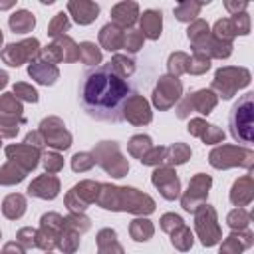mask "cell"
Wrapping results in <instances>:
<instances>
[{
  "instance_id": "8fae6325",
  "label": "cell",
  "mask_w": 254,
  "mask_h": 254,
  "mask_svg": "<svg viewBox=\"0 0 254 254\" xmlns=\"http://www.w3.org/2000/svg\"><path fill=\"white\" fill-rule=\"evenodd\" d=\"M212 179L208 175L198 173L190 183H189V192L183 196V208L187 212H196V208L202 204L204 196L208 194V187H210Z\"/></svg>"
},
{
  "instance_id": "d6a6232c",
  "label": "cell",
  "mask_w": 254,
  "mask_h": 254,
  "mask_svg": "<svg viewBox=\"0 0 254 254\" xmlns=\"http://www.w3.org/2000/svg\"><path fill=\"white\" fill-rule=\"evenodd\" d=\"M26 177V169H20L14 163H8L0 169V185H14Z\"/></svg>"
},
{
  "instance_id": "277c9868",
  "label": "cell",
  "mask_w": 254,
  "mask_h": 254,
  "mask_svg": "<svg viewBox=\"0 0 254 254\" xmlns=\"http://www.w3.org/2000/svg\"><path fill=\"white\" fill-rule=\"evenodd\" d=\"M250 83V71L244 67H222L216 71L212 87L218 89L222 99H230L236 89Z\"/></svg>"
},
{
  "instance_id": "603a6c76",
  "label": "cell",
  "mask_w": 254,
  "mask_h": 254,
  "mask_svg": "<svg viewBox=\"0 0 254 254\" xmlns=\"http://www.w3.org/2000/svg\"><path fill=\"white\" fill-rule=\"evenodd\" d=\"M8 26H10V30H12L14 34H28V32H32V28L36 26V18H34V14L28 12V10H16V12L10 16Z\"/></svg>"
},
{
  "instance_id": "f5cc1de1",
  "label": "cell",
  "mask_w": 254,
  "mask_h": 254,
  "mask_svg": "<svg viewBox=\"0 0 254 254\" xmlns=\"http://www.w3.org/2000/svg\"><path fill=\"white\" fill-rule=\"evenodd\" d=\"M18 240L24 244V246H38V230L34 228H22L18 232Z\"/></svg>"
},
{
  "instance_id": "c3c4849f",
  "label": "cell",
  "mask_w": 254,
  "mask_h": 254,
  "mask_svg": "<svg viewBox=\"0 0 254 254\" xmlns=\"http://www.w3.org/2000/svg\"><path fill=\"white\" fill-rule=\"evenodd\" d=\"M181 226H183V218H181L179 214H173V212L163 214V218H161V228H163L165 232H175V230L181 228Z\"/></svg>"
},
{
  "instance_id": "11a10c76",
  "label": "cell",
  "mask_w": 254,
  "mask_h": 254,
  "mask_svg": "<svg viewBox=\"0 0 254 254\" xmlns=\"http://www.w3.org/2000/svg\"><path fill=\"white\" fill-rule=\"evenodd\" d=\"M206 121H202V119H190V123H189V133L190 135H196V137H200L202 133H204V129H206Z\"/></svg>"
},
{
  "instance_id": "7a4b0ae2",
  "label": "cell",
  "mask_w": 254,
  "mask_h": 254,
  "mask_svg": "<svg viewBox=\"0 0 254 254\" xmlns=\"http://www.w3.org/2000/svg\"><path fill=\"white\" fill-rule=\"evenodd\" d=\"M97 202L107 210H129V212H153L155 202L147 194H141L131 187H109L101 185Z\"/></svg>"
},
{
  "instance_id": "6f0895ef",
  "label": "cell",
  "mask_w": 254,
  "mask_h": 254,
  "mask_svg": "<svg viewBox=\"0 0 254 254\" xmlns=\"http://www.w3.org/2000/svg\"><path fill=\"white\" fill-rule=\"evenodd\" d=\"M2 254H24V248L20 244H16V242H8L4 246V252Z\"/></svg>"
},
{
  "instance_id": "ee69618b",
  "label": "cell",
  "mask_w": 254,
  "mask_h": 254,
  "mask_svg": "<svg viewBox=\"0 0 254 254\" xmlns=\"http://www.w3.org/2000/svg\"><path fill=\"white\" fill-rule=\"evenodd\" d=\"M95 165V155H91V153H75L73 155V159H71V169L77 173H83V171H87V169H91Z\"/></svg>"
},
{
  "instance_id": "f35d334b",
  "label": "cell",
  "mask_w": 254,
  "mask_h": 254,
  "mask_svg": "<svg viewBox=\"0 0 254 254\" xmlns=\"http://www.w3.org/2000/svg\"><path fill=\"white\" fill-rule=\"evenodd\" d=\"M171 244L175 246V248H179V250H189L190 246H192V234H190V230L183 224L181 228H177L175 232H171Z\"/></svg>"
},
{
  "instance_id": "3957f363",
  "label": "cell",
  "mask_w": 254,
  "mask_h": 254,
  "mask_svg": "<svg viewBox=\"0 0 254 254\" xmlns=\"http://www.w3.org/2000/svg\"><path fill=\"white\" fill-rule=\"evenodd\" d=\"M230 135L240 145L252 143V125H254V93H244L230 109L228 117Z\"/></svg>"
},
{
  "instance_id": "6da1fadb",
  "label": "cell",
  "mask_w": 254,
  "mask_h": 254,
  "mask_svg": "<svg viewBox=\"0 0 254 254\" xmlns=\"http://www.w3.org/2000/svg\"><path fill=\"white\" fill-rule=\"evenodd\" d=\"M133 95V83L121 77L111 64L87 67L79 81V103L97 121L121 123L125 105Z\"/></svg>"
},
{
  "instance_id": "f907efd6",
  "label": "cell",
  "mask_w": 254,
  "mask_h": 254,
  "mask_svg": "<svg viewBox=\"0 0 254 254\" xmlns=\"http://www.w3.org/2000/svg\"><path fill=\"white\" fill-rule=\"evenodd\" d=\"M230 20H232V24H234V28H236V34L246 36V34L250 32V18H248V14H246V12L236 14V16H232Z\"/></svg>"
},
{
  "instance_id": "9c48e42d",
  "label": "cell",
  "mask_w": 254,
  "mask_h": 254,
  "mask_svg": "<svg viewBox=\"0 0 254 254\" xmlns=\"http://www.w3.org/2000/svg\"><path fill=\"white\" fill-rule=\"evenodd\" d=\"M16 117L24 119L22 117V105L18 103L16 95L12 93H6L2 99H0V131L6 129V137H12L18 133V123H16Z\"/></svg>"
},
{
  "instance_id": "9f6ffc18",
  "label": "cell",
  "mask_w": 254,
  "mask_h": 254,
  "mask_svg": "<svg viewBox=\"0 0 254 254\" xmlns=\"http://www.w3.org/2000/svg\"><path fill=\"white\" fill-rule=\"evenodd\" d=\"M26 145H34V147H42V145H44V137L40 135V131H34V133H28V137H26Z\"/></svg>"
},
{
  "instance_id": "52a82bcc",
  "label": "cell",
  "mask_w": 254,
  "mask_h": 254,
  "mask_svg": "<svg viewBox=\"0 0 254 254\" xmlns=\"http://www.w3.org/2000/svg\"><path fill=\"white\" fill-rule=\"evenodd\" d=\"M36 56H40V42L36 38H28V40H22L18 44H8L2 50V60L10 67H18L26 60H32Z\"/></svg>"
},
{
  "instance_id": "5bb4252c",
  "label": "cell",
  "mask_w": 254,
  "mask_h": 254,
  "mask_svg": "<svg viewBox=\"0 0 254 254\" xmlns=\"http://www.w3.org/2000/svg\"><path fill=\"white\" fill-rule=\"evenodd\" d=\"M58 192H60V181L54 175H42L28 185V194L36 198L52 200L58 196Z\"/></svg>"
},
{
  "instance_id": "7bdbcfd3",
  "label": "cell",
  "mask_w": 254,
  "mask_h": 254,
  "mask_svg": "<svg viewBox=\"0 0 254 254\" xmlns=\"http://www.w3.org/2000/svg\"><path fill=\"white\" fill-rule=\"evenodd\" d=\"M143 34L139 32V30H129L127 34H125V38H123V48L127 50V52H131V54H135V52H139L141 48H143Z\"/></svg>"
},
{
  "instance_id": "d6986e66",
  "label": "cell",
  "mask_w": 254,
  "mask_h": 254,
  "mask_svg": "<svg viewBox=\"0 0 254 254\" xmlns=\"http://www.w3.org/2000/svg\"><path fill=\"white\" fill-rule=\"evenodd\" d=\"M141 16V34L143 38L149 40H157L161 36V28H163V14L161 10H145Z\"/></svg>"
},
{
  "instance_id": "94428289",
  "label": "cell",
  "mask_w": 254,
  "mask_h": 254,
  "mask_svg": "<svg viewBox=\"0 0 254 254\" xmlns=\"http://www.w3.org/2000/svg\"><path fill=\"white\" fill-rule=\"evenodd\" d=\"M0 44H2V30H0Z\"/></svg>"
},
{
  "instance_id": "d590c367",
  "label": "cell",
  "mask_w": 254,
  "mask_h": 254,
  "mask_svg": "<svg viewBox=\"0 0 254 254\" xmlns=\"http://www.w3.org/2000/svg\"><path fill=\"white\" fill-rule=\"evenodd\" d=\"M234 36H238V34H236V28H234L230 18H222L214 24V36L212 38H216L220 42H230Z\"/></svg>"
},
{
  "instance_id": "681fc988",
  "label": "cell",
  "mask_w": 254,
  "mask_h": 254,
  "mask_svg": "<svg viewBox=\"0 0 254 254\" xmlns=\"http://www.w3.org/2000/svg\"><path fill=\"white\" fill-rule=\"evenodd\" d=\"M163 159H165V147H151L147 151V155L141 159V163L143 165H159V163H163Z\"/></svg>"
},
{
  "instance_id": "1f68e13d",
  "label": "cell",
  "mask_w": 254,
  "mask_h": 254,
  "mask_svg": "<svg viewBox=\"0 0 254 254\" xmlns=\"http://www.w3.org/2000/svg\"><path fill=\"white\" fill-rule=\"evenodd\" d=\"M109 64H111V67H113L121 77H125V79H129V77L133 75V71H135V62H133L131 58H127V56H121V54H115Z\"/></svg>"
},
{
  "instance_id": "cb8c5ba5",
  "label": "cell",
  "mask_w": 254,
  "mask_h": 254,
  "mask_svg": "<svg viewBox=\"0 0 254 254\" xmlns=\"http://www.w3.org/2000/svg\"><path fill=\"white\" fill-rule=\"evenodd\" d=\"M187 38H189V42L192 44L194 52H198V50L206 44V40L210 38V28H208V24H206L204 20H194V22L189 26V30H187Z\"/></svg>"
},
{
  "instance_id": "4fadbf2b",
  "label": "cell",
  "mask_w": 254,
  "mask_h": 254,
  "mask_svg": "<svg viewBox=\"0 0 254 254\" xmlns=\"http://www.w3.org/2000/svg\"><path fill=\"white\" fill-rule=\"evenodd\" d=\"M151 181H153V185L159 189V192L163 194V198H167V200H175V198L179 196L181 183H179V179H177V173L171 171L169 167L155 169Z\"/></svg>"
},
{
  "instance_id": "30bf717a",
  "label": "cell",
  "mask_w": 254,
  "mask_h": 254,
  "mask_svg": "<svg viewBox=\"0 0 254 254\" xmlns=\"http://www.w3.org/2000/svg\"><path fill=\"white\" fill-rule=\"evenodd\" d=\"M181 95V81L173 75H163L159 77V83L153 91V103L159 109H167L171 107Z\"/></svg>"
},
{
  "instance_id": "4dcf8cb0",
  "label": "cell",
  "mask_w": 254,
  "mask_h": 254,
  "mask_svg": "<svg viewBox=\"0 0 254 254\" xmlns=\"http://www.w3.org/2000/svg\"><path fill=\"white\" fill-rule=\"evenodd\" d=\"M189 56L185 54V52H175V54H171L169 56V62H167V65H169V73L173 75V77H179L181 73H185L187 69H189Z\"/></svg>"
},
{
  "instance_id": "8992f818",
  "label": "cell",
  "mask_w": 254,
  "mask_h": 254,
  "mask_svg": "<svg viewBox=\"0 0 254 254\" xmlns=\"http://www.w3.org/2000/svg\"><path fill=\"white\" fill-rule=\"evenodd\" d=\"M196 230H198L200 242L204 246H214L220 240L216 212L210 204H200V208H196Z\"/></svg>"
},
{
  "instance_id": "83f0119b",
  "label": "cell",
  "mask_w": 254,
  "mask_h": 254,
  "mask_svg": "<svg viewBox=\"0 0 254 254\" xmlns=\"http://www.w3.org/2000/svg\"><path fill=\"white\" fill-rule=\"evenodd\" d=\"M189 157H190V149L187 145H183V143H175V145L165 149L163 163H167V165H183V163L189 161Z\"/></svg>"
},
{
  "instance_id": "484cf974",
  "label": "cell",
  "mask_w": 254,
  "mask_h": 254,
  "mask_svg": "<svg viewBox=\"0 0 254 254\" xmlns=\"http://www.w3.org/2000/svg\"><path fill=\"white\" fill-rule=\"evenodd\" d=\"M2 212H4V216L12 218V220L20 218L26 212V198L22 194H8L2 204Z\"/></svg>"
},
{
  "instance_id": "74e56055",
  "label": "cell",
  "mask_w": 254,
  "mask_h": 254,
  "mask_svg": "<svg viewBox=\"0 0 254 254\" xmlns=\"http://www.w3.org/2000/svg\"><path fill=\"white\" fill-rule=\"evenodd\" d=\"M151 147H153L151 145V137H147V135H135L129 141V153L133 157H139V159H143Z\"/></svg>"
},
{
  "instance_id": "680465c9",
  "label": "cell",
  "mask_w": 254,
  "mask_h": 254,
  "mask_svg": "<svg viewBox=\"0 0 254 254\" xmlns=\"http://www.w3.org/2000/svg\"><path fill=\"white\" fill-rule=\"evenodd\" d=\"M6 83H8V73L0 69V89H2V87H4Z\"/></svg>"
},
{
  "instance_id": "f6af8a7d",
  "label": "cell",
  "mask_w": 254,
  "mask_h": 254,
  "mask_svg": "<svg viewBox=\"0 0 254 254\" xmlns=\"http://www.w3.org/2000/svg\"><path fill=\"white\" fill-rule=\"evenodd\" d=\"M40 56L44 58L42 62H46V64H58V62H62V52H60V48H58V44L54 42V44H48V46H44V48H40Z\"/></svg>"
},
{
  "instance_id": "ba28073f",
  "label": "cell",
  "mask_w": 254,
  "mask_h": 254,
  "mask_svg": "<svg viewBox=\"0 0 254 254\" xmlns=\"http://www.w3.org/2000/svg\"><path fill=\"white\" fill-rule=\"evenodd\" d=\"M65 125L58 117H48L40 123V135L44 137V143H48L54 149H69L71 145V135L64 129Z\"/></svg>"
},
{
  "instance_id": "8d00e7d4",
  "label": "cell",
  "mask_w": 254,
  "mask_h": 254,
  "mask_svg": "<svg viewBox=\"0 0 254 254\" xmlns=\"http://www.w3.org/2000/svg\"><path fill=\"white\" fill-rule=\"evenodd\" d=\"M79 234L77 232H73L71 228H67V226H64V230L60 232V240H58V246L64 250V252H67V254H71V252H75V248H77V244H79V238H77Z\"/></svg>"
},
{
  "instance_id": "ab89813d",
  "label": "cell",
  "mask_w": 254,
  "mask_h": 254,
  "mask_svg": "<svg viewBox=\"0 0 254 254\" xmlns=\"http://www.w3.org/2000/svg\"><path fill=\"white\" fill-rule=\"evenodd\" d=\"M208 67H210V58H208L206 54H202V52H194L192 60H189V69H187V71L200 75V73H204Z\"/></svg>"
},
{
  "instance_id": "9a60e30c",
  "label": "cell",
  "mask_w": 254,
  "mask_h": 254,
  "mask_svg": "<svg viewBox=\"0 0 254 254\" xmlns=\"http://www.w3.org/2000/svg\"><path fill=\"white\" fill-rule=\"evenodd\" d=\"M67 12L73 16L75 24L87 26L97 18L99 4L97 2H89V0H69L67 2Z\"/></svg>"
},
{
  "instance_id": "ac0fdd59",
  "label": "cell",
  "mask_w": 254,
  "mask_h": 254,
  "mask_svg": "<svg viewBox=\"0 0 254 254\" xmlns=\"http://www.w3.org/2000/svg\"><path fill=\"white\" fill-rule=\"evenodd\" d=\"M123 119H129L133 123H149L151 121V111H149V105L147 101L141 97V95H133L127 105H125V111H123Z\"/></svg>"
},
{
  "instance_id": "7c38bea8",
  "label": "cell",
  "mask_w": 254,
  "mask_h": 254,
  "mask_svg": "<svg viewBox=\"0 0 254 254\" xmlns=\"http://www.w3.org/2000/svg\"><path fill=\"white\" fill-rule=\"evenodd\" d=\"M214 105H216V95H214L210 89H200V91L192 93L190 97H187V99L179 105L177 115H179V117H187L189 107H190V109H196V111L202 113V115H208Z\"/></svg>"
},
{
  "instance_id": "e0dca14e",
  "label": "cell",
  "mask_w": 254,
  "mask_h": 254,
  "mask_svg": "<svg viewBox=\"0 0 254 254\" xmlns=\"http://www.w3.org/2000/svg\"><path fill=\"white\" fill-rule=\"evenodd\" d=\"M6 155H8L12 161H16V165L24 163V169H26V171H32V169L38 165V159H40L36 147L26 145V143H24V145H8V147H6Z\"/></svg>"
},
{
  "instance_id": "7402d4cb",
  "label": "cell",
  "mask_w": 254,
  "mask_h": 254,
  "mask_svg": "<svg viewBox=\"0 0 254 254\" xmlns=\"http://www.w3.org/2000/svg\"><path fill=\"white\" fill-rule=\"evenodd\" d=\"M230 200L232 204L236 206H244L252 200V179L246 175L242 179H238L234 185H232V190H230Z\"/></svg>"
},
{
  "instance_id": "836d02e7",
  "label": "cell",
  "mask_w": 254,
  "mask_h": 254,
  "mask_svg": "<svg viewBox=\"0 0 254 254\" xmlns=\"http://www.w3.org/2000/svg\"><path fill=\"white\" fill-rule=\"evenodd\" d=\"M79 60L93 67L95 64L101 62V52L93 42H81L79 44Z\"/></svg>"
},
{
  "instance_id": "d4e9b609",
  "label": "cell",
  "mask_w": 254,
  "mask_h": 254,
  "mask_svg": "<svg viewBox=\"0 0 254 254\" xmlns=\"http://www.w3.org/2000/svg\"><path fill=\"white\" fill-rule=\"evenodd\" d=\"M208 4L206 2H194V0H185V2H179L175 8H173V14L179 22H192L198 14H200V8Z\"/></svg>"
},
{
  "instance_id": "bcb514c9",
  "label": "cell",
  "mask_w": 254,
  "mask_h": 254,
  "mask_svg": "<svg viewBox=\"0 0 254 254\" xmlns=\"http://www.w3.org/2000/svg\"><path fill=\"white\" fill-rule=\"evenodd\" d=\"M42 163H44V167H46V171H48V173H58V171L64 167V159H62L58 153H54V151L44 153Z\"/></svg>"
},
{
  "instance_id": "db71d44e",
  "label": "cell",
  "mask_w": 254,
  "mask_h": 254,
  "mask_svg": "<svg viewBox=\"0 0 254 254\" xmlns=\"http://www.w3.org/2000/svg\"><path fill=\"white\" fill-rule=\"evenodd\" d=\"M224 8H226V10H228L232 16H236V14L246 12L248 2H234V0H226V2H224Z\"/></svg>"
},
{
  "instance_id": "f1b7e54d",
  "label": "cell",
  "mask_w": 254,
  "mask_h": 254,
  "mask_svg": "<svg viewBox=\"0 0 254 254\" xmlns=\"http://www.w3.org/2000/svg\"><path fill=\"white\" fill-rule=\"evenodd\" d=\"M69 26H71V22H69L67 14L65 12H58L52 18V22L48 24V36H52L54 40H58L60 36H65V32L69 30Z\"/></svg>"
},
{
  "instance_id": "e575fe53",
  "label": "cell",
  "mask_w": 254,
  "mask_h": 254,
  "mask_svg": "<svg viewBox=\"0 0 254 254\" xmlns=\"http://www.w3.org/2000/svg\"><path fill=\"white\" fill-rule=\"evenodd\" d=\"M151 234H153V224L147 218H137V220L131 222V236H133V240L145 242V240L151 238Z\"/></svg>"
},
{
  "instance_id": "2e32d148",
  "label": "cell",
  "mask_w": 254,
  "mask_h": 254,
  "mask_svg": "<svg viewBox=\"0 0 254 254\" xmlns=\"http://www.w3.org/2000/svg\"><path fill=\"white\" fill-rule=\"evenodd\" d=\"M139 16V4L137 2H119L111 8V24H115L117 28H131L137 22Z\"/></svg>"
},
{
  "instance_id": "5b68a950",
  "label": "cell",
  "mask_w": 254,
  "mask_h": 254,
  "mask_svg": "<svg viewBox=\"0 0 254 254\" xmlns=\"http://www.w3.org/2000/svg\"><path fill=\"white\" fill-rule=\"evenodd\" d=\"M252 151L248 147H230V145H222V147H216L208 161L212 167L216 169H228V167H234V165H242L246 169L252 167Z\"/></svg>"
},
{
  "instance_id": "ffe728a7",
  "label": "cell",
  "mask_w": 254,
  "mask_h": 254,
  "mask_svg": "<svg viewBox=\"0 0 254 254\" xmlns=\"http://www.w3.org/2000/svg\"><path fill=\"white\" fill-rule=\"evenodd\" d=\"M28 73H30V77H32L34 81H38V83H42V85H52V83H56V79H58V75H60L56 65L46 64V62H42V60H34V62L30 64V67H28Z\"/></svg>"
},
{
  "instance_id": "816d5d0a",
  "label": "cell",
  "mask_w": 254,
  "mask_h": 254,
  "mask_svg": "<svg viewBox=\"0 0 254 254\" xmlns=\"http://www.w3.org/2000/svg\"><path fill=\"white\" fill-rule=\"evenodd\" d=\"M200 137H202L204 143L212 145V143H220V141L224 139V133H222L216 125H206V129H204V133H202Z\"/></svg>"
},
{
  "instance_id": "4316f807",
  "label": "cell",
  "mask_w": 254,
  "mask_h": 254,
  "mask_svg": "<svg viewBox=\"0 0 254 254\" xmlns=\"http://www.w3.org/2000/svg\"><path fill=\"white\" fill-rule=\"evenodd\" d=\"M97 244H99V254H123V248L115 240V232L109 228H103L97 234Z\"/></svg>"
},
{
  "instance_id": "7dc6e473",
  "label": "cell",
  "mask_w": 254,
  "mask_h": 254,
  "mask_svg": "<svg viewBox=\"0 0 254 254\" xmlns=\"http://www.w3.org/2000/svg\"><path fill=\"white\" fill-rule=\"evenodd\" d=\"M14 93H16V97H20L24 101H30V103H36L38 101V91L34 87L26 85V83H16L14 85Z\"/></svg>"
},
{
  "instance_id": "91938a15",
  "label": "cell",
  "mask_w": 254,
  "mask_h": 254,
  "mask_svg": "<svg viewBox=\"0 0 254 254\" xmlns=\"http://www.w3.org/2000/svg\"><path fill=\"white\" fill-rule=\"evenodd\" d=\"M12 6H16V2H0V10H10Z\"/></svg>"
},
{
  "instance_id": "f546056e",
  "label": "cell",
  "mask_w": 254,
  "mask_h": 254,
  "mask_svg": "<svg viewBox=\"0 0 254 254\" xmlns=\"http://www.w3.org/2000/svg\"><path fill=\"white\" fill-rule=\"evenodd\" d=\"M60 52H62V60L64 62H75L79 60V46L69 38V36H60L56 40Z\"/></svg>"
},
{
  "instance_id": "44dd1931",
  "label": "cell",
  "mask_w": 254,
  "mask_h": 254,
  "mask_svg": "<svg viewBox=\"0 0 254 254\" xmlns=\"http://www.w3.org/2000/svg\"><path fill=\"white\" fill-rule=\"evenodd\" d=\"M123 38H125V32L111 22L99 30V44L109 52H117L119 48H123Z\"/></svg>"
},
{
  "instance_id": "60d3db41",
  "label": "cell",
  "mask_w": 254,
  "mask_h": 254,
  "mask_svg": "<svg viewBox=\"0 0 254 254\" xmlns=\"http://www.w3.org/2000/svg\"><path fill=\"white\" fill-rule=\"evenodd\" d=\"M64 224L67 226V228H71L73 232H85V230H89V218L87 216H83V214H79V212H71L65 220H64Z\"/></svg>"
},
{
  "instance_id": "b9f144b4",
  "label": "cell",
  "mask_w": 254,
  "mask_h": 254,
  "mask_svg": "<svg viewBox=\"0 0 254 254\" xmlns=\"http://www.w3.org/2000/svg\"><path fill=\"white\" fill-rule=\"evenodd\" d=\"M226 222H228L230 228H234V230H236V228L242 230V228L248 226V222H250V214H248V210H244V208H236V210H232V212L228 214Z\"/></svg>"
}]
</instances>
